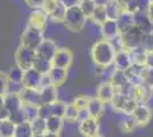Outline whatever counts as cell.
I'll return each instance as SVG.
<instances>
[{
    "mask_svg": "<svg viewBox=\"0 0 153 137\" xmlns=\"http://www.w3.org/2000/svg\"><path fill=\"white\" fill-rule=\"evenodd\" d=\"M142 84L150 88H153V67H144L142 74Z\"/></svg>",
    "mask_w": 153,
    "mask_h": 137,
    "instance_id": "41",
    "label": "cell"
},
{
    "mask_svg": "<svg viewBox=\"0 0 153 137\" xmlns=\"http://www.w3.org/2000/svg\"><path fill=\"white\" fill-rule=\"evenodd\" d=\"M58 1H59L66 9L79 5V0H58Z\"/></svg>",
    "mask_w": 153,
    "mask_h": 137,
    "instance_id": "48",
    "label": "cell"
},
{
    "mask_svg": "<svg viewBox=\"0 0 153 137\" xmlns=\"http://www.w3.org/2000/svg\"><path fill=\"white\" fill-rule=\"evenodd\" d=\"M89 97L90 96H87V95H79L74 97V99L72 101V104L76 107L78 111L80 110H86L87 109V105H88V102H89Z\"/></svg>",
    "mask_w": 153,
    "mask_h": 137,
    "instance_id": "39",
    "label": "cell"
},
{
    "mask_svg": "<svg viewBox=\"0 0 153 137\" xmlns=\"http://www.w3.org/2000/svg\"><path fill=\"white\" fill-rule=\"evenodd\" d=\"M44 32L39 31L37 29H33L31 26H26L24 31L21 34V44L19 46L26 47L29 49L36 50L40 44L44 41Z\"/></svg>",
    "mask_w": 153,
    "mask_h": 137,
    "instance_id": "4",
    "label": "cell"
},
{
    "mask_svg": "<svg viewBox=\"0 0 153 137\" xmlns=\"http://www.w3.org/2000/svg\"><path fill=\"white\" fill-rule=\"evenodd\" d=\"M135 1H136V5L138 8V12L145 13L147 7H149V4H150V0H135Z\"/></svg>",
    "mask_w": 153,
    "mask_h": 137,
    "instance_id": "47",
    "label": "cell"
},
{
    "mask_svg": "<svg viewBox=\"0 0 153 137\" xmlns=\"http://www.w3.org/2000/svg\"><path fill=\"white\" fill-rule=\"evenodd\" d=\"M129 55H130V59H131V63L133 64L140 66H145V64H146L147 53L142 47H137L135 49L129 50Z\"/></svg>",
    "mask_w": 153,
    "mask_h": 137,
    "instance_id": "24",
    "label": "cell"
},
{
    "mask_svg": "<svg viewBox=\"0 0 153 137\" xmlns=\"http://www.w3.org/2000/svg\"><path fill=\"white\" fill-rule=\"evenodd\" d=\"M9 117V114H8V112L2 107V109H0V120H5V119H8Z\"/></svg>",
    "mask_w": 153,
    "mask_h": 137,
    "instance_id": "51",
    "label": "cell"
},
{
    "mask_svg": "<svg viewBox=\"0 0 153 137\" xmlns=\"http://www.w3.org/2000/svg\"><path fill=\"white\" fill-rule=\"evenodd\" d=\"M115 22H117L118 27H119V30L121 32L123 30H126L128 27L134 25V16H133V14H130L129 12L122 10Z\"/></svg>",
    "mask_w": 153,
    "mask_h": 137,
    "instance_id": "26",
    "label": "cell"
},
{
    "mask_svg": "<svg viewBox=\"0 0 153 137\" xmlns=\"http://www.w3.org/2000/svg\"><path fill=\"white\" fill-rule=\"evenodd\" d=\"M57 4L58 0H44L42 6H41V10L48 15V14H51L55 9V7L57 6Z\"/></svg>",
    "mask_w": 153,
    "mask_h": 137,
    "instance_id": "43",
    "label": "cell"
},
{
    "mask_svg": "<svg viewBox=\"0 0 153 137\" xmlns=\"http://www.w3.org/2000/svg\"><path fill=\"white\" fill-rule=\"evenodd\" d=\"M73 62V53L70 48L66 47H58L55 52L53 59H51V66L53 67H59L64 70H69Z\"/></svg>",
    "mask_w": 153,
    "mask_h": 137,
    "instance_id": "6",
    "label": "cell"
},
{
    "mask_svg": "<svg viewBox=\"0 0 153 137\" xmlns=\"http://www.w3.org/2000/svg\"><path fill=\"white\" fill-rule=\"evenodd\" d=\"M8 119H9V120L15 124H22V122H24V121H25V118H24V114H23V110H22V109H21L19 111L15 112V113L9 114Z\"/></svg>",
    "mask_w": 153,
    "mask_h": 137,
    "instance_id": "44",
    "label": "cell"
},
{
    "mask_svg": "<svg viewBox=\"0 0 153 137\" xmlns=\"http://www.w3.org/2000/svg\"><path fill=\"white\" fill-rule=\"evenodd\" d=\"M30 126H31L33 135H42L47 131V129H46V120L39 117L37 119H34L33 121H31Z\"/></svg>",
    "mask_w": 153,
    "mask_h": 137,
    "instance_id": "37",
    "label": "cell"
},
{
    "mask_svg": "<svg viewBox=\"0 0 153 137\" xmlns=\"http://www.w3.org/2000/svg\"><path fill=\"white\" fill-rule=\"evenodd\" d=\"M78 113H79V111L73 106V104L72 103H68L63 116L64 121L69 124H76L78 122Z\"/></svg>",
    "mask_w": 153,
    "mask_h": 137,
    "instance_id": "33",
    "label": "cell"
},
{
    "mask_svg": "<svg viewBox=\"0 0 153 137\" xmlns=\"http://www.w3.org/2000/svg\"><path fill=\"white\" fill-rule=\"evenodd\" d=\"M47 77H48L51 85L55 86L56 88H59L61 86L64 85V82L68 79V70L51 66V69L47 73Z\"/></svg>",
    "mask_w": 153,
    "mask_h": 137,
    "instance_id": "18",
    "label": "cell"
},
{
    "mask_svg": "<svg viewBox=\"0 0 153 137\" xmlns=\"http://www.w3.org/2000/svg\"><path fill=\"white\" fill-rule=\"evenodd\" d=\"M32 69H34L36 71H38L40 74L45 76V74H47L48 71L51 69V63L49 61H46V59L37 56L36 59H34V63H33Z\"/></svg>",
    "mask_w": 153,
    "mask_h": 137,
    "instance_id": "34",
    "label": "cell"
},
{
    "mask_svg": "<svg viewBox=\"0 0 153 137\" xmlns=\"http://www.w3.org/2000/svg\"><path fill=\"white\" fill-rule=\"evenodd\" d=\"M4 107V96H0V109Z\"/></svg>",
    "mask_w": 153,
    "mask_h": 137,
    "instance_id": "54",
    "label": "cell"
},
{
    "mask_svg": "<svg viewBox=\"0 0 153 137\" xmlns=\"http://www.w3.org/2000/svg\"><path fill=\"white\" fill-rule=\"evenodd\" d=\"M22 106H23V103L19 94L7 93L6 95H4V109L8 112V114L19 111Z\"/></svg>",
    "mask_w": 153,
    "mask_h": 137,
    "instance_id": "14",
    "label": "cell"
},
{
    "mask_svg": "<svg viewBox=\"0 0 153 137\" xmlns=\"http://www.w3.org/2000/svg\"><path fill=\"white\" fill-rule=\"evenodd\" d=\"M64 124H65V121L63 118L51 116L48 119H46V129L48 133L61 134L64 128Z\"/></svg>",
    "mask_w": 153,
    "mask_h": 137,
    "instance_id": "23",
    "label": "cell"
},
{
    "mask_svg": "<svg viewBox=\"0 0 153 137\" xmlns=\"http://www.w3.org/2000/svg\"><path fill=\"white\" fill-rule=\"evenodd\" d=\"M48 23V16L41 9L32 10L27 20V26H31L33 29H37L39 31H45Z\"/></svg>",
    "mask_w": 153,
    "mask_h": 137,
    "instance_id": "13",
    "label": "cell"
},
{
    "mask_svg": "<svg viewBox=\"0 0 153 137\" xmlns=\"http://www.w3.org/2000/svg\"><path fill=\"white\" fill-rule=\"evenodd\" d=\"M140 47L146 53H153V30L151 32L144 33Z\"/></svg>",
    "mask_w": 153,
    "mask_h": 137,
    "instance_id": "40",
    "label": "cell"
},
{
    "mask_svg": "<svg viewBox=\"0 0 153 137\" xmlns=\"http://www.w3.org/2000/svg\"><path fill=\"white\" fill-rule=\"evenodd\" d=\"M32 136H33V133H32L30 122L24 121L22 124H16L14 137H32Z\"/></svg>",
    "mask_w": 153,
    "mask_h": 137,
    "instance_id": "35",
    "label": "cell"
},
{
    "mask_svg": "<svg viewBox=\"0 0 153 137\" xmlns=\"http://www.w3.org/2000/svg\"><path fill=\"white\" fill-rule=\"evenodd\" d=\"M147 67H153V53H147L146 56V64Z\"/></svg>",
    "mask_w": 153,
    "mask_h": 137,
    "instance_id": "50",
    "label": "cell"
},
{
    "mask_svg": "<svg viewBox=\"0 0 153 137\" xmlns=\"http://www.w3.org/2000/svg\"><path fill=\"white\" fill-rule=\"evenodd\" d=\"M78 130L82 137H94L101 134L100 120L95 118L88 117L82 121L78 122Z\"/></svg>",
    "mask_w": 153,
    "mask_h": 137,
    "instance_id": "7",
    "label": "cell"
},
{
    "mask_svg": "<svg viewBox=\"0 0 153 137\" xmlns=\"http://www.w3.org/2000/svg\"><path fill=\"white\" fill-rule=\"evenodd\" d=\"M42 137H61V134H53V133L46 131L45 134H42Z\"/></svg>",
    "mask_w": 153,
    "mask_h": 137,
    "instance_id": "53",
    "label": "cell"
},
{
    "mask_svg": "<svg viewBox=\"0 0 153 137\" xmlns=\"http://www.w3.org/2000/svg\"><path fill=\"white\" fill-rule=\"evenodd\" d=\"M36 57H37L36 50L29 49V48L23 47V46H19L16 52H15V55H14L15 65L19 67L21 70L26 71L29 69H32Z\"/></svg>",
    "mask_w": 153,
    "mask_h": 137,
    "instance_id": "5",
    "label": "cell"
},
{
    "mask_svg": "<svg viewBox=\"0 0 153 137\" xmlns=\"http://www.w3.org/2000/svg\"><path fill=\"white\" fill-rule=\"evenodd\" d=\"M120 114V113H118ZM118 127L119 129L125 133V134H129V133H134L135 129L137 128V124L135 122L134 118L131 116H125V114H120L118 118Z\"/></svg>",
    "mask_w": 153,
    "mask_h": 137,
    "instance_id": "21",
    "label": "cell"
},
{
    "mask_svg": "<svg viewBox=\"0 0 153 137\" xmlns=\"http://www.w3.org/2000/svg\"><path fill=\"white\" fill-rule=\"evenodd\" d=\"M115 88L112 86V84L110 81H102L100 82L96 89V97L100 101H102L104 104H110L112 98L115 94Z\"/></svg>",
    "mask_w": 153,
    "mask_h": 137,
    "instance_id": "12",
    "label": "cell"
},
{
    "mask_svg": "<svg viewBox=\"0 0 153 137\" xmlns=\"http://www.w3.org/2000/svg\"><path fill=\"white\" fill-rule=\"evenodd\" d=\"M23 110V114L25 118L26 122H31L34 119L39 117V106L33 104H23L22 106Z\"/></svg>",
    "mask_w": 153,
    "mask_h": 137,
    "instance_id": "31",
    "label": "cell"
},
{
    "mask_svg": "<svg viewBox=\"0 0 153 137\" xmlns=\"http://www.w3.org/2000/svg\"><path fill=\"white\" fill-rule=\"evenodd\" d=\"M144 37V33L140 31L137 26H130L126 30L120 32L118 37V42H119V48L125 49V50H131L137 47H140L142 40Z\"/></svg>",
    "mask_w": 153,
    "mask_h": 137,
    "instance_id": "2",
    "label": "cell"
},
{
    "mask_svg": "<svg viewBox=\"0 0 153 137\" xmlns=\"http://www.w3.org/2000/svg\"><path fill=\"white\" fill-rule=\"evenodd\" d=\"M7 73V77L10 84H15V85H21L22 82V78H23V73L24 71L21 70L19 67H17L16 65H13L9 67V70Z\"/></svg>",
    "mask_w": 153,
    "mask_h": 137,
    "instance_id": "32",
    "label": "cell"
},
{
    "mask_svg": "<svg viewBox=\"0 0 153 137\" xmlns=\"http://www.w3.org/2000/svg\"><path fill=\"white\" fill-rule=\"evenodd\" d=\"M15 127L9 119H5L0 121V137H14L15 135Z\"/></svg>",
    "mask_w": 153,
    "mask_h": 137,
    "instance_id": "30",
    "label": "cell"
},
{
    "mask_svg": "<svg viewBox=\"0 0 153 137\" xmlns=\"http://www.w3.org/2000/svg\"><path fill=\"white\" fill-rule=\"evenodd\" d=\"M131 59H130V55L128 50L125 49H115L114 59H113V65L117 70H121V71H126L129 66L131 65Z\"/></svg>",
    "mask_w": 153,
    "mask_h": 137,
    "instance_id": "16",
    "label": "cell"
},
{
    "mask_svg": "<svg viewBox=\"0 0 153 137\" xmlns=\"http://www.w3.org/2000/svg\"><path fill=\"white\" fill-rule=\"evenodd\" d=\"M101 34H102L103 39L108 40V41H114L118 39L120 30L118 27V24L115 21L108 20L104 24L101 25Z\"/></svg>",
    "mask_w": 153,
    "mask_h": 137,
    "instance_id": "15",
    "label": "cell"
},
{
    "mask_svg": "<svg viewBox=\"0 0 153 137\" xmlns=\"http://www.w3.org/2000/svg\"><path fill=\"white\" fill-rule=\"evenodd\" d=\"M65 12H66V8L58 1L57 6L55 7V9L51 14L47 15L48 20L53 21L54 23H63L64 17H65Z\"/></svg>",
    "mask_w": 153,
    "mask_h": 137,
    "instance_id": "29",
    "label": "cell"
},
{
    "mask_svg": "<svg viewBox=\"0 0 153 137\" xmlns=\"http://www.w3.org/2000/svg\"><path fill=\"white\" fill-rule=\"evenodd\" d=\"M108 81L112 84V86L115 88V90L120 89L122 86H125L128 82L126 73H125V71H121V70H115Z\"/></svg>",
    "mask_w": 153,
    "mask_h": 137,
    "instance_id": "28",
    "label": "cell"
},
{
    "mask_svg": "<svg viewBox=\"0 0 153 137\" xmlns=\"http://www.w3.org/2000/svg\"><path fill=\"white\" fill-rule=\"evenodd\" d=\"M114 54L115 47L113 42L102 39L93 45L90 50V57L97 67H105L113 64Z\"/></svg>",
    "mask_w": 153,
    "mask_h": 137,
    "instance_id": "1",
    "label": "cell"
},
{
    "mask_svg": "<svg viewBox=\"0 0 153 137\" xmlns=\"http://www.w3.org/2000/svg\"><path fill=\"white\" fill-rule=\"evenodd\" d=\"M89 20L91 21L93 23H95L96 25L101 26L102 24H104V23L108 21V17H106V12H105V7L104 6H96Z\"/></svg>",
    "mask_w": 153,
    "mask_h": 137,
    "instance_id": "27",
    "label": "cell"
},
{
    "mask_svg": "<svg viewBox=\"0 0 153 137\" xmlns=\"http://www.w3.org/2000/svg\"><path fill=\"white\" fill-rule=\"evenodd\" d=\"M78 6H79V8L82 12L83 15L86 16V19L88 20V19H90L91 14L94 12L96 5L94 2V0H85V1H80Z\"/></svg>",
    "mask_w": 153,
    "mask_h": 137,
    "instance_id": "38",
    "label": "cell"
},
{
    "mask_svg": "<svg viewBox=\"0 0 153 137\" xmlns=\"http://www.w3.org/2000/svg\"><path fill=\"white\" fill-rule=\"evenodd\" d=\"M39 91V99H40V105L44 104H51L59 99V91L58 88H56L53 85H45L41 86L38 89Z\"/></svg>",
    "mask_w": 153,
    "mask_h": 137,
    "instance_id": "9",
    "label": "cell"
},
{
    "mask_svg": "<svg viewBox=\"0 0 153 137\" xmlns=\"http://www.w3.org/2000/svg\"><path fill=\"white\" fill-rule=\"evenodd\" d=\"M51 116V107L48 104H44L39 106V118L41 119H48Z\"/></svg>",
    "mask_w": 153,
    "mask_h": 137,
    "instance_id": "45",
    "label": "cell"
},
{
    "mask_svg": "<svg viewBox=\"0 0 153 137\" xmlns=\"http://www.w3.org/2000/svg\"><path fill=\"white\" fill-rule=\"evenodd\" d=\"M110 1H111V0H94L96 6H104V7L106 6Z\"/></svg>",
    "mask_w": 153,
    "mask_h": 137,
    "instance_id": "52",
    "label": "cell"
},
{
    "mask_svg": "<svg viewBox=\"0 0 153 137\" xmlns=\"http://www.w3.org/2000/svg\"><path fill=\"white\" fill-rule=\"evenodd\" d=\"M24 2H25L26 6L29 7V8L36 10V9H41L44 0H24Z\"/></svg>",
    "mask_w": 153,
    "mask_h": 137,
    "instance_id": "46",
    "label": "cell"
},
{
    "mask_svg": "<svg viewBox=\"0 0 153 137\" xmlns=\"http://www.w3.org/2000/svg\"><path fill=\"white\" fill-rule=\"evenodd\" d=\"M145 13H146V16H147V19H149V21L152 23V25H153V0L152 1H150L149 7H147V9Z\"/></svg>",
    "mask_w": 153,
    "mask_h": 137,
    "instance_id": "49",
    "label": "cell"
},
{
    "mask_svg": "<svg viewBox=\"0 0 153 137\" xmlns=\"http://www.w3.org/2000/svg\"><path fill=\"white\" fill-rule=\"evenodd\" d=\"M0 121H1V120H0Z\"/></svg>",
    "mask_w": 153,
    "mask_h": 137,
    "instance_id": "57",
    "label": "cell"
},
{
    "mask_svg": "<svg viewBox=\"0 0 153 137\" xmlns=\"http://www.w3.org/2000/svg\"><path fill=\"white\" fill-rule=\"evenodd\" d=\"M19 97L22 99L23 104H33L40 106V99H39V91L36 89H26L22 88L19 93Z\"/></svg>",
    "mask_w": 153,
    "mask_h": 137,
    "instance_id": "22",
    "label": "cell"
},
{
    "mask_svg": "<svg viewBox=\"0 0 153 137\" xmlns=\"http://www.w3.org/2000/svg\"><path fill=\"white\" fill-rule=\"evenodd\" d=\"M66 104H68V103H66V102H64V101H62V99H57L56 102H54V103L49 104L51 116L63 118L65 109H66Z\"/></svg>",
    "mask_w": 153,
    "mask_h": 137,
    "instance_id": "36",
    "label": "cell"
},
{
    "mask_svg": "<svg viewBox=\"0 0 153 137\" xmlns=\"http://www.w3.org/2000/svg\"><path fill=\"white\" fill-rule=\"evenodd\" d=\"M57 44L53 39H44V41L40 44L38 48L36 49V54L38 57L51 62V59L54 56L55 52L57 50Z\"/></svg>",
    "mask_w": 153,
    "mask_h": 137,
    "instance_id": "11",
    "label": "cell"
},
{
    "mask_svg": "<svg viewBox=\"0 0 153 137\" xmlns=\"http://www.w3.org/2000/svg\"><path fill=\"white\" fill-rule=\"evenodd\" d=\"M105 12H106V17L108 20L117 21L118 16L122 12L121 4L117 0H111L108 5L105 6Z\"/></svg>",
    "mask_w": 153,
    "mask_h": 137,
    "instance_id": "25",
    "label": "cell"
},
{
    "mask_svg": "<svg viewBox=\"0 0 153 137\" xmlns=\"http://www.w3.org/2000/svg\"><path fill=\"white\" fill-rule=\"evenodd\" d=\"M66 30L72 33L81 32L87 24V19L80 10L79 6H74L68 8L65 12V17L63 22Z\"/></svg>",
    "mask_w": 153,
    "mask_h": 137,
    "instance_id": "3",
    "label": "cell"
},
{
    "mask_svg": "<svg viewBox=\"0 0 153 137\" xmlns=\"http://www.w3.org/2000/svg\"><path fill=\"white\" fill-rule=\"evenodd\" d=\"M9 87V80L7 77V73L4 71H0V96L6 95Z\"/></svg>",
    "mask_w": 153,
    "mask_h": 137,
    "instance_id": "42",
    "label": "cell"
},
{
    "mask_svg": "<svg viewBox=\"0 0 153 137\" xmlns=\"http://www.w3.org/2000/svg\"><path fill=\"white\" fill-rule=\"evenodd\" d=\"M41 85H42V74H40L34 69H29V70L24 71L22 82H21L22 88L38 90L41 87Z\"/></svg>",
    "mask_w": 153,
    "mask_h": 137,
    "instance_id": "8",
    "label": "cell"
},
{
    "mask_svg": "<svg viewBox=\"0 0 153 137\" xmlns=\"http://www.w3.org/2000/svg\"><path fill=\"white\" fill-rule=\"evenodd\" d=\"M86 110L88 112L89 117L100 120L105 113V104L102 101H100L96 96H90Z\"/></svg>",
    "mask_w": 153,
    "mask_h": 137,
    "instance_id": "17",
    "label": "cell"
},
{
    "mask_svg": "<svg viewBox=\"0 0 153 137\" xmlns=\"http://www.w3.org/2000/svg\"><path fill=\"white\" fill-rule=\"evenodd\" d=\"M94 137H105V136H103L102 134H98V135H96V136H94Z\"/></svg>",
    "mask_w": 153,
    "mask_h": 137,
    "instance_id": "55",
    "label": "cell"
},
{
    "mask_svg": "<svg viewBox=\"0 0 153 137\" xmlns=\"http://www.w3.org/2000/svg\"><path fill=\"white\" fill-rule=\"evenodd\" d=\"M133 16H134V25L137 26L143 33L151 32L153 30L152 23L147 19L146 13L137 12V13L133 14Z\"/></svg>",
    "mask_w": 153,
    "mask_h": 137,
    "instance_id": "20",
    "label": "cell"
},
{
    "mask_svg": "<svg viewBox=\"0 0 153 137\" xmlns=\"http://www.w3.org/2000/svg\"><path fill=\"white\" fill-rule=\"evenodd\" d=\"M145 66H140V65H131L128 67L125 71L126 77H127V81L133 86H140L142 85V74H143V70Z\"/></svg>",
    "mask_w": 153,
    "mask_h": 137,
    "instance_id": "19",
    "label": "cell"
},
{
    "mask_svg": "<svg viewBox=\"0 0 153 137\" xmlns=\"http://www.w3.org/2000/svg\"><path fill=\"white\" fill-rule=\"evenodd\" d=\"M80 1H85V0H79V2H80Z\"/></svg>",
    "mask_w": 153,
    "mask_h": 137,
    "instance_id": "56",
    "label": "cell"
},
{
    "mask_svg": "<svg viewBox=\"0 0 153 137\" xmlns=\"http://www.w3.org/2000/svg\"><path fill=\"white\" fill-rule=\"evenodd\" d=\"M152 113L153 112L151 111V109H149L145 104L140 103L136 106L131 117L134 118L137 127H145L150 124V121L152 119Z\"/></svg>",
    "mask_w": 153,
    "mask_h": 137,
    "instance_id": "10",
    "label": "cell"
}]
</instances>
